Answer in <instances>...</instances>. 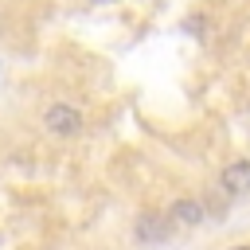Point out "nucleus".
<instances>
[{"instance_id": "nucleus-1", "label": "nucleus", "mask_w": 250, "mask_h": 250, "mask_svg": "<svg viewBox=\"0 0 250 250\" xmlns=\"http://www.w3.org/2000/svg\"><path fill=\"white\" fill-rule=\"evenodd\" d=\"M43 125H47L55 137H74V133L82 129V113H78L74 105H66V102H55V105H47Z\"/></svg>"}, {"instance_id": "nucleus-2", "label": "nucleus", "mask_w": 250, "mask_h": 250, "mask_svg": "<svg viewBox=\"0 0 250 250\" xmlns=\"http://www.w3.org/2000/svg\"><path fill=\"white\" fill-rule=\"evenodd\" d=\"M172 227H176V219L172 215H160V211H145V215H137V238L141 242H168L172 238Z\"/></svg>"}, {"instance_id": "nucleus-3", "label": "nucleus", "mask_w": 250, "mask_h": 250, "mask_svg": "<svg viewBox=\"0 0 250 250\" xmlns=\"http://www.w3.org/2000/svg\"><path fill=\"white\" fill-rule=\"evenodd\" d=\"M219 188L227 195H250V160H230L223 172H219Z\"/></svg>"}, {"instance_id": "nucleus-4", "label": "nucleus", "mask_w": 250, "mask_h": 250, "mask_svg": "<svg viewBox=\"0 0 250 250\" xmlns=\"http://www.w3.org/2000/svg\"><path fill=\"white\" fill-rule=\"evenodd\" d=\"M168 215H172L176 223H184V227H195V223H203V203H195V199H176Z\"/></svg>"}, {"instance_id": "nucleus-5", "label": "nucleus", "mask_w": 250, "mask_h": 250, "mask_svg": "<svg viewBox=\"0 0 250 250\" xmlns=\"http://www.w3.org/2000/svg\"><path fill=\"white\" fill-rule=\"evenodd\" d=\"M234 250H250V246H234Z\"/></svg>"}]
</instances>
